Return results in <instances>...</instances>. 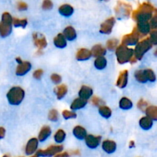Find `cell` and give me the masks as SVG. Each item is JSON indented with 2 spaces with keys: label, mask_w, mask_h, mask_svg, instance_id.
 I'll use <instances>...</instances> for the list:
<instances>
[{
  "label": "cell",
  "mask_w": 157,
  "mask_h": 157,
  "mask_svg": "<svg viewBox=\"0 0 157 157\" xmlns=\"http://www.w3.org/2000/svg\"><path fill=\"white\" fill-rule=\"evenodd\" d=\"M153 11H155V9L153 5L149 2H143L140 5L136 10L132 12V18L137 22L149 21L153 17Z\"/></svg>",
  "instance_id": "1"
},
{
  "label": "cell",
  "mask_w": 157,
  "mask_h": 157,
  "mask_svg": "<svg viewBox=\"0 0 157 157\" xmlns=\"http://www.w3.org/2000/svg\"><path fill=\"white\" fill-rule=\"evenodd\" d=\"M116 56L119 64H125L130 61L133 57V49L121 44L116 48Z\"/></svg>",
  "instance_id": "2"
},
{
  "label": "cell",
  "mask_w": 157,
  "mask_h": 157,
  "mask_svg": "<svg viewBox=\"0 0 157 157\" xmlns=\"http://www.w3.org/2000/svg\"><path fill=\"white\" fill-rule=\"evenodd\" d=\"M25 91L21 87H13L7 93V99L12 105H18L23 101Z\"/></svg>",
  "instance_id": "3"
},
{
  "label": "cell",
  "mask_w": 157,
  "mask_h": 157,
  "mask_svg": "<svg viewBox=\"0 0 157 157\" xmlns=\"http://www.w3.org/2000/svg\"><path fill=\"white\" fill-rule=\"evenodd\" d=\"M12 17L9 12H4L2 15V21H0V36L5 38L9 36L12 32Z\"/></svg>",
  "instance_id": "4"
},
{
  "label": "cell",
  "mask_w": 157,
  "mask_h": 157,
  "mask_svg": "<svg viewBox=\"0 0 157 157\" xmlns=\"http://www.w3.org/2000/svg\"><path fill=\"white\" fill-rule=\"evenodd\" d=\"M152 47H153V44L150 42V38H146L145 39L137 43L136 48L133 50V56L136 60H141L144 57V54L147 53L150 49H151Z\"/></svg>",
  "instance_id": "5"
},
{
  "label": "cell",
  "mask_w": 157,
  "mask_h": 157,
  "mask_svg": "<svg viewBox=\"0 0 157 157\" xmlns=\"http://www.w3.org/2000/svg\"><path fill=\"white\" fill-rule=\"evenodd\" d=\"M115 12L118 18H123V17L130 16V13L132 12V7L128 3L124 2H118L117 5L115 7Z\"/></svg>",
  "instance_id": "6"
},
{
  "label": "cell",
  "mask_w": 157,
  "mask_h": 157,
  "mask_svg": "<svg viewBox=\"0 0 157 157\" xmlns=\"http://www.w3.org/2000/svg\"><path fill=\"white\" fill-rule=\"evenodd\" d=\"M140 38V35L138 32L136 27L133 28L131 33L126 35L122 38V44L124 45H134L139 42V39Z\"/></svg>",
  "instance_id": "7"
},
{
  "label": "cell",
  "mask_w": 157,
  "mask_h": 157,
  "mask_svg": "<svg viewBox=\"0 0 157 157\" xmlns=\"http://www.w3.org/2000/svg\"><path fill=\"white\" fill-rule=\"evenodd\" d=\"M63 150V146H50L46 150H39L36 154L38 156L51 157L58 154Z\"/></svg>",
  "instance_id": "8"
},
{
  "label": "cell",
  "mask_w": 157,
  "mask_h": 157,
  "mask_svg": "<svg viewBox=\"0 0 157 157\" xmlns=\"http://www.w3.org/2000/svg\"><path fill=\"white\" fill-rule=\"evenodd\" d=\"M115 24V18L114 17H110V18L106 19L104 22L101 24L100 32L105 35H109L111 33L112 29Z\"/></svg>",
  "instance_id": "9"
},
{
  "label": "cell",
  "mask_w": 157,
  "mask_h": 157,
  "mask_svg": "<svg viewBox=\"0 0 157 157\" xmlns=\"http://www.w3.org/2000/svg\"><path fill=\"white\" fill-rule=\"evenodd\" d=\"M33 41L34 44L36 45V47L38 48L39 50L44 48L47 46V40H46L45 37L41 34L35 32L33 34Z\"/></svg>",
  "instance_id": "10"
},
{
  "label": "cell",
  "mask_w": 157,
  "mask_h": 157,
  "mask_svg": "<svg viewBox=\"0 0 157 157\" xmlns=\"http://www.w3.org/2000/svg\"><path fill=\"white\" fill-rule=\"evenodd\" d=\"M101 137L100 136H94V135H87L85 137V143L87 147L90 149H95L99 146L101 143Z\"/></svg>",
  "instance_id": "11"
},
{
  "label": "cell",
  "mask_w": 157,
  "mask_h": 157,
  "mask_svg": "<svg viewBox=\"0 0 157 157\" xmlns=\"http://www.w3.org/2000/svg\"><path fill=\"white\" fill-rule=\"evenodd\" d=\"M32 68V64L29 61H22L18 65L16 68V75L18 76H22L26 75Z\"/></svg>",
  "instance_id": "12"
},
{
  "label": "cell",
  "mask_w": 157,
  "mask_h": 157,
  "mask_svg": "<svg viewBox=\"0 0 157 157\" xmlns=\"http://www.w3.org/2000/svg\"><path fill=\"white\" fill-rule=\"evenodd\" d=\"M38 145V140L36 138H32L27 143L25 147V153L27 155H32L37 150Z\"/></svg>",
  "instance_id": "13"
},
{
  "label": "cell",
  "mask_w": 157,
  "mask_h": 157,
  "mask_svg": "<svg viewBox=\"0 0 157 157\" xmlns=\"http://www.w3.org/2000/svg\"><path fill=\"white\" fill-rule=\"evenodd\" d=\"M128 82V71L124 70L120 73L117 81V86L120 88H124Z\"/></svg>",
  "instance_id": "14"
},
{
  "label": "cell",
  "mask_w": 157,
  "mask_h": 157,
  "mask_svg": "<svg viewBox=\"0 0 157 157\" xmlns=\"http://www.w3.org/2000/svg\"><path fill=\"white\" fill-rule=\"evenodd\" d=\"M136 29L140 35H147L150 32V25L149 21H140L136 25Z\"/></svg>",
  "instance_id": "15"
},
{
  "label": "cell",
  "mask_w": 157,
  "mask_h": 157,
  "mask_svg": "<svg viewBox=\"0 0 157 157\" xmlns=\"http://www.w3.org/2000/svg\"><path fill=\"white\" fill-rule=\"evenodd\" d=\"M92 95H93V90H92L91 87L84 85L80 89L79 97L81 99L87 101V100L91 98Z\"/></svg>",
  "instance_id": "16"
},
{
  "label": "cell",
  "mask_w": 157,
  "mask_h": 157,
  "mask_svg": "<svg viewBox=\"0 0 157 157\" xmlns=\"http://www.w3.org/2000/svg\"><path fill=\"white\" fill-rule=\"evenodd\" d=\"M102 148L107 153H114L117 149V144L113 140H104L102 144Z\"/></svg>",
  "instance_id": "17"
},
{
  "label": "cell",
  "mask_w": 157,
  "mask_h": 157,
  "mask_svg": "<svg viewBox=\"0 0 157 157\" xmlns=\"http://www.w3.org/2000/svg\"><path fill=\"white\" fill-rule=\"evenodd\" d=\"M91 56V52L87 48H81L76 54V58L78 61H86L90 59Z\"/></svg>",
  "instance_id": "18"
},
{
  "label": "cell",
  "mask_w": 157,
  "mask_h": 157,
  "mask_svg": "<svg viewBox=\"0 0 157 157\" xmlns=\"http://www.w3.org/2000/svg\"><path fill=\"white\" fill-rule=\"evenodd\" d=\"M63 35L64 36L65 39L68 40V41H73L76 38L77 33L75 29L72 26H67L64 29Z\"/></svg>",
  "instance_id": "19"
},
{
  "label": "cell",
  "mask_w": 157,
  "mask_h": 157,
  "mask_svg": "<svg viewBox=\"0 0 157 157\" xmlns=\"http://www.w3.org/2000/svg\"><path fill=\"white\" fill-rule=\"evenodd\" d=\"M91 55H93L95 58H99V57H104L106 55V49L103 47L101 44H96L92 48V50L90 51Z\"/></svg>",
  "instance_id": "20"
},
{
  "label": "cell",
  "mask_w": 157,
  "mask_h": 157,
  "mask_svg": "<svg viewBox=\"0 0 157 157\" xmlns=\"http://www.w3.org/2000/svg\"><path fill=\"white\" fill-rule=\"evenodd\" d=\"M73 134L77 139L84 140L87 136V131L81 126H76L73 130Z\"/></svg>",
  "instance_id": "21"
},
{
  "label": "cell",
  "mask_w": 157,
  "mask_h": 157,
  "mask_svg": "<svg viewBox=\"0 0 157 157\" xmlns=\"http://www.w3.org/2000/svg\"><path fill=\"white\" fill-rule=\"evenodd\" d=\"M58 11H59L60 14L62 15L63 16L69 17L73 14L74 8L69 4H64L60 6Z\"/></svg>",
  "instance_id": "22"
},
{
  "label": "cell",
  "mask_w": 157,
  "mask_h": 157,
  "mask_svg": "<svg viewBox=\"0 0 157 157\" xmlns=\"http://www.w3.org/2000/svg\"><path fill=\"white\" fill-rule=\"evenodd\" d=\"M51 133H52V130L48 126H44L40 130L39 134H38V140L40 142H44L46 139L50 136Z\"/></svg>",
  "instance_id": "23"
},
{
  "label": "cell",
  "mask_w": 157,
  "mask_h": 157,
  "mask_svg": "<svg viewBox=\"0 0 157 157\" xmlns=\"http://www.w3.org/2000/svg\"><path fill=\"white\" fill-rule=\"evenodd\" d=\"M54 44L58 48H64L67 46V41L63 34H58L55 38H54Z\"/></svg>",
  "instance_id": "24"
},
{
  "label": "cell",
  "mask_w": 157,
  "mask_h": 157,
  "mask_svg": "<svg viewBox=\"0 0 157 157\" xmlns=\"http://www.w3.org/2000/svg\"><path fill=\"white\" fill-rule=\"evenodd\" d=\"M87 101H85V100H83L81 98H76L75 101L72 102L71 105V109L72 110H79V109L83 108L86 106Z\"/></svg>",
  "instance_id": "25"
},
{
  "label": "cell",
  "mask_w": 157,
  "mask_h": 157,
  "mask_svg": "<svg viewBox=\"0 0 157 157\" xmlns=\"http://www.w3.org/2000/svg\"><path fill=\"white\" fill-rule=\"evenodd\" d=\"M139 124L141 128L145 130H148L150 129H151V127H153V123L151 119H150L147 117H142L140 120Z\"/></svg>",
  "instance_id": "26"
},
{
  "label": "cell",
  "mask_w": 157,
  "mask_h": 157,
  "mask_svg": "<svg viewBox=\"0 0 157 157\" xmlns=\"http://www.w3.org/2000/svg\"><path fill=\"white\" fill-rule=\"evenodd\" d=\"M55 92L57 95V98L58 100H61L64 98L67 92V86L64 84H61V85L57 86L55 88Z\"/></svg>",
  "instance_id": "27"
},
{
  "label": "cell",
  "mask_w": 157,
  "mask_h": 157,
  "mask_svg": "<svg viewBox=\"0 0 157 157\" xmlns=\"http://www.w3.org/2000/svg\"><path fill=\"white\" fill-rule=\"evenodd\" d=\"M146 114L147 117L152 121H157V107L156 106H149L146 109Z\"/></svg>",
  "instance_id": "28"
},
{
  "label": "cell",
  "mask_w": 157,
  "mask_h": 157,
  "mask_svg": "<svg viewBox=\"0 0 157 157\" xmlns=\"http://www.w3.org/2000/svg\"><path fill=\"white\" fill-rule=\"evenodd\" d=\"M119 106L123 110H130L133 107V103L129 98H122L119 102Z\"/></svg>",
  "instance_id": "29"
},
{
  "label": "cell",
  "mask_w": 157,
  "mask_h": 157,
  "mask_svg": "<svg viewBox=\"0 0 157 157\" xmlns=\"http://www.w3.org/2000/svg\"><path fill=\"white\" fill-rule=\"evenodd\" d=\"M94 66L98 70H102L107 66V59L104 57L97 58L94 61Z\"/></svg>",
  "instance_id": "30"
},
{
  "label": "cell",
  "mask_w": 157,
  "mask_h": 157,
  "mask_svg": "<svg viewBox=\"0 0 157 157\" xmlns=\"http://www.w3.org/2000/svg\"><path fill=\"white\" fill-rule=\"evenodd\" d=\"M65 137H66V133L63 130H58V131L55 133V136H54L55 142L58 143V144H61V143H62L63 141L64 140V139H65Z\"/></svg>",
  "instance_id": "31"
},
{
  "label": "cell",
  "mask_w": 157,
  "mask_h": 157,
  "mask_svg": "<svg viewBox=\"0 0 157 157\" xmlns=\"http://www.w3.org/2000/svg\"><path fill=\"white\" fill-rule=\"evenodd\" d=\"M99 113L104 118H109L110 117L112 114V111L110 108H109L107 106H101L99 107Z\"/></svg>",
  "instance_id": "32"
},
{
  "label": "cell",
  "mask_w": 157,
  "mask_h": 157,
  "mask_svg": "<svg viewBox=\"0 0 157 157\" xmlns=\"http://www.w3.org/2000/svg\"><path fill=\"white\" fill-rule=\"evenodd\" d=\"M135 78L137 80V81L140 83H146L147 82V78H146L144 70H139L135 72Z\"/></svg>",
  "instance_id": "33"
},
{
  "label": "cell",
  "mask_w": 157,
  "mask_h": 157,
  "mask_svg": "<svg viewBox=\"0 0 157 157\" xmlns=\"http://www.w3.org/2000/svg\"><path fill=\"white\" fill-rule=\"evenodd\" d=\"M12 24L14 25L15 27H21L25 28L28 24L27 19H19V18H12Z\"/></svg>",
  "instance_id": "34"
},
{
  "label": "cell",
  "mask_w": 157,
  "mask_h": 157,
  "mask_svg": "<svg viewBox=\"0 0 157 157\" xmlns=\"http://www.w3.org/2000/svg\"><path fill=\"white\" fill-rule=\"evenodd\" d=\"M119 43L117 39L116 38H112L107 41V48L110 51H113L117 48V44Z\"/></svg>",
  "instance_id": "35"
},
{
  "label": "cell",
  "mask_w": 157,
  "mask_h": 157,
  "mask_svg": "<svg viewBox=\"0 0 157 157\" xmlns=\"http://www.w3.org/2000/svg\"><path fill=\"white\" fill-rule=\"evenodd\" d=\"M144 73H145L146 78H147V81H150L151 82H154L156 81V75H155L154 71L152 69H147L144 70Z\"/></svg>",
  "instance_id": "36"
},
{
  "label": "cell",
  "mask_w": 157,
  "mask_h": 157,
  "mask_svg": "<svg viewBox=\"0 0 157 157\" xmlns=\"http://www.w3.org/2000/svg\"><path fill=\"white\" fill-rule=\"evenodd\" d=\"M62 116L64 117V118L65 120H68V119H74V118L77 117V114L75 112H71L69 110H64L62 112Z\"/></svg>",
  "instance_id": "37"
},
{
  "label": "cell",
  "mask_w": 157,
  "mask_h": 157,
  "mask_svg": "<svg viewBox=\"0 0 157 157\" xmlns=\"http://www.w3.org/2000/svg\"><path fill=\"white\" fill-rule=\"evenodd\" d=\"M48 119L51 121L53 122H56L58 120V112L56 110H50L48 113Z\"/></svg>",
  "instance_id": "38"
},
{
  "label": "cell",
  "mask_w": 157,
  "mask_h": 157,
  "mask_svg": "<svg viewBox=\"0 0 157 157\" xmlns=\"http://www.w3.org/2000/svg\"><path fill=\"white\" fill-rule=\"evenodd\" d=\"M150 29H153V30H156L157 27V15H156V10L155 11V14L153 17L151 18V19L150 20Z\"/></svg>",
  "instance_id": "39"
},
{
  "label": "cell",
  "mask_w": 157,
  "mask_h": 157,
  "mask_svg": "<svg viewBox=\"0 0 157 157\" xmlns=\"http://www.w3.org/2000/svg\"><path fill=\"white\" fill-rule=\"evenodd\" d=\"M150 42L152 43V44H156L157 43V32L156 30H152L150 32Z\"/></svg>",
  "instance_id": "40"
},
{
  "label": "cell",
  "mask_w": 157,
  "mask_h": 157,
  "mask_svg": "<svg viewBox=\"0 0 157 157\" xmlns=\"http://www.w3.org/2000/svg\"><path fill=\"white\" fill-rule=\"evenodd\" d=\"M147 106H148V104H147V101H144V99H141L137 104L138 108L140 109L142 111H145L146 109L147 108Z\"/></svg>",
  "instance_id": "41"
},
{
  "label": "cell",
  "mask_w": 157,
  "mask_h": 157,
  "mask_svg": "<svg viewBox=\"0 0 157 157\" xmlns=\"http://www.w3.org/2000/svg\"><path fill=\"white\" fill-rule=\"evenodd\" d=\"M52 7H53V3H52V2L49 1V0H45V1L43 2L42 9L44 10H49V9H52Z\"/></svg>",
  "instance_id": "42"
},
{
  "label": "cell",
  "mask_w": 157,
  "mask_h": 157,
  "mask_svg": "<svg viewBox=\"0 0 157 157\" xmlns=\"http://www.w3.org/2000/svg\"><path fill=\"white\" fill-rule=\"evenodd\" d=\"M91 101L92 103H93V104H94L95 106H100V107H101V106H104L103 104H104V101H103L101 98H98V97H94V98H92Z\"/></svg>",
  "instance_id": "43"
},
{
  "label": "cell",
  "mask_w": 157,
  "mask_h": 157,
  "mask_svg": "<svg viewBox=\"0 0 157 157\" xmlns=\"http://www.w3.org/2000/svg\"><path fill=\"white\" fill-rule=\"evenodd\" d=\"M51 79H52V82L55 83V84H59L61 81V77L57 74H53L51 76Z\"/></svg>",
  "instance_id": "44"
},
{
  "label": "cell",
  "mask_w": 157,
  "mask_h": 157,
  "mask_svg": "<svg viewBox=\"0 0 157 157\" xmlns=\"http://www.w3.org/2000/svg\"><path fill=\"white\" fill-rule=\"evenodd\" d=\"M17 9L20 11H25L28 9V5L24 2H18L17 3Z\"/></svg>",
  "instance_id": "45"
},
{
  "label": "cell",
  "mask_w": 157,
  "mask_h": 157,
  "mask_svg": "<svg viewBox=\"0 0 157 157\" xmlns=\"http://www.w3.org/2000/svg\"><path fill=\"white\" fill-rule=\"evenodd\" d=\"M43 75V70L41 69H38V70L35 71V72L33 73V78H35V79L39 80L40 78H41Z\"/></svg>",
  "instance_id": "46"
},
{
  "label": "cell",
  "mask_w": 157,
  "mask_h": 157,
  "mask_svg": "<svg viewBox=\"0 0 157 157\" xmlns=\"http://www.w3.org/2000/svg\"><path fill=\"white\" fill-rule=\"evenodd\" d=\"M5 134H6V130L4 127H0V139H3L5 137Z\"/></svg>",
  "instance_id": "47"
},
{
  "label": "cell",
  "mask_w": 157,
  "mask_h": 157,
  "mask_svg": "<svg viewBox=\"0 0 157 157\" xmlns=\"http://www.w3.org/2000/svg\"><path fill=\"white\" fill-rule=\"evenodd\" d=\"M55 157H69V154H68V153L65 152V153H58V154L55 155Z\"/></svg>",
  "instance_id": "48"
},
{
  "label": "cell",
  "mask_w": 157,
  "mask_h": 157,
  "mask_svg": "<svg viewBox=\"0 0 157 157\" xmlns=\"http://www.w3.org/2000/svg\"><path fill=\"white\" fill-rule=\"evenodd\" d=\"M15 60H16V61H17V62L18 63V64H21V63L22 62V61H21V58H15Z\"/></svg>",
  "instance_id": "49"
},
{
  "label": "cell",
  "mask_w": 157,
  "mask_h": 157,
  "mask_svg": "<svg viewBox=\"0 0 157 157\" xmlns=\"http://www.w3.org/2000/svg\"><path fill=\"white\" fill-rule=\"evenodd\" d=\"M134 147V142L133 141H130V148H132V147Z\"/></svg>",
  "instance_id": "50"
},
{
  "label": "cell",
  "mask_w": 157,
  "mask_h": 157,
  "mask_svg": "<svg viewBox=\"0 0 157 157\" xmlns=\"http://www.w3.org/2000/svg\"><path fill=\"white\" fill-rule=\"evenodd\" d=\"M31 157H38V156L37 154H35V155H34V156H31Z\"/></svg>",
  "instance_id": "51"
},
{
  "label": "cell",
  "mask_w": 157,
  "mask_h": 157,
  "mask_svg": "<svg viewBox=\"0 0 157 157\" xmlns=\"http://www.w3.org/2000/svg\"><path fill=\"white\" fill-rule=\"evenodd\" d=\"M2 157H9L8 156H6V155H5V156H3Z\"/></svg>",
  "instance_id": "52"
}]
</instances>
